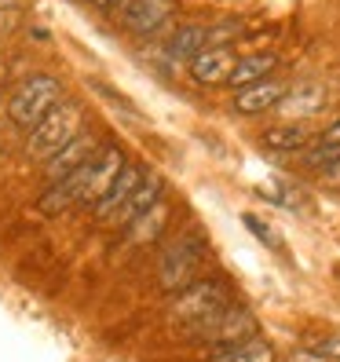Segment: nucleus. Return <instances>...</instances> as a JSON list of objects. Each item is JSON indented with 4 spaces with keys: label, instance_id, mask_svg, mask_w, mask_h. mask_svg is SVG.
<instances>
[{
    "label": "nucleus",
    "instance_id": "obj_11",
    "mask_svg": "<svg viewBox=\"0 0 340 362\" xmlns=\"http://www.w3.org/2000/svg\"><path fill=\"white\" fill-rule=\"evenodd\" d=\"M282 99H286V84L264 81V84H252V88H242L230 106H235V114L252 117V114H264V110H279Z\"/></svg>",
    "mask_w": 340,
    "mask_h": 362
},
{
    "label": "nucleus",
    "instance_id": "obj_25",
    "mask_svg": "<svg viewBox=\"0 0 340 362\" xmlns=\"http://www.w3.org/2000/svg\"><path fill=\"white\" fill-rule=\"evenodd\" d=\"M88 4H92V8H117V11H121L129 0H88Z\"/></svg>",
    "mask_w": 340,
    "mask_h": 362
},
{
    "label": "nucleus",
    "instance_id": "obj_5",
    "mask_svg": "<svg viewBox=\"0 0 340 362\" xmlns=\"http://www.w3.org/2000/svg\"><path fill=\"white\" fill-rule=\"evenodd\" d=\"M187 333L205 340V344H212V348H216V355H227V351L249 344V340H257V318H252L245 308L230 304L227 311L212 315L209 322H201V326H190ZM216 355H212V358H216Z\"/></svg>",
    "mask_w": 340,
    "mask_h": 362
},
{
    "label": "nucleus",
    "instance_id": "obj_12",
    "mask_svg": "<svg viewBox=\"0 0 340 362\" xmlns=\"http://www.w3.org/2000/svg\"><path fill=\"white\" fill-rule=\"evenodd\" d=\"M161 190H165V187H161V176H158V173H146L143 183H139V190L129 198V205H124L117 216L110 220V227H132L146 209H154V205L161 202Z\"/></svg>",
    "mask_w": 340,
    "mask_h": 362
},
{
    "label": "nucleus",
    "instance_id": "obj_1",
    "mask_svg": "<svg viewBox=\"0 0 340 362\" xmlns=\"http://www.w3.org/2000/svg\"><path fill=\"white\" fill-rule=\"evenodd\" d=\"M62 99H66V88H62L59 77L33 74V77H26L11 92V99H8V121L15 124V129H23V132H33Z\"/></svg>",
    "mask_w": 340,
    "mask_h": 362
},
{
    "label": "nucleus",
    "instance_id": "obj_6",
    "mask_svg": "<svg viewBox=\"0 0 340 362\" xmlns=\"http://www.w3.org/2000/svg\"><path fill=\"white\" fill-rule=\"evenodd\" d=\"M99 154H102V143H99L92 132H81L70 146H62L52 161H45V180H48V187L70 180L74 173H81L84 165H92Z\"/></svg>",
    "mask_w": 340,
    "mask_h": 362
},
{
    "label": "nucleus",
    "instance_id": "obj_17",
    "mask_svg": "<svg viewBox=\"0 0 340 362\" xmlns=\"http://www.w3.org/2000/svg\"><path fill=\"white\" fill-rule=\"evenodd\" d=\"M264 143L271 146V151H279V154H293V151H304L307 146V132L300 129V124H274V129L264 132Z\"/></svg>",
    "mask_w": 340,
    "mask_h": 362
},
{
    "label": "nucleus",
    "instance_id": "obj_24",
    "mask_svg": "<svg viewBox=\"0 0 340 362\" xmlns=\"http://www.w3.org/2000/svg\"><path fill=\"white\" fill-rule=\"evenodd\" d=\"M318 143H326V146H340V117L329 124V129H326L322 136H318Z\"/></svg>",
    "mask_w": 340,
    "mask_h": 362
},
{
    "label": "nucleus",
    "instance_id": "obj_7",
    "mask_svg": "<svg viewBox=\"0 0 340 362\" xmlns=\"http://www.w3.org/2000/svg\"><path fill=\"white\" fill-rule=\"evenodd\" d=\"M168 15H172V0H129L121 8V26L136 37H151L168 23Z\"/></svg>",
    "mask_w": 340,
    "mask_h": 362
},
{
    "label": "nucleus",
    "instance_id": "obj_19",
    "mask_svg": "<svg viewBox=\"0 0 340 362\" xmlns=\"http://www.w3.org/2000/svg\"><path fill=\"white\" fill-rule=\"evenodd\" d=\"M307 168H336L340 165V146H326V143H315L307 151Z\"/></svg>",
    "mask_w": 340,
    "mask_h": 362
},
{
    "label": "nucleus",
    "instance_id": "obj_20",
    "mask_svg": "<svg viewBox=\"0 0 340 362\" xmlns=\"http://www.w3.org/2000/svg\"><path fill=\"white\" fill-rule=\"evenodd\" d=\"M18 23H23V4L18 0H8V4H0V45L18 30Z\"/></svg>",
    "mask_w": 340,
    "mask_h": 362
},
{
    "label": "nucleus",
    "instance_id": "obj_23",
    "mask_svg": "<svg viewBox=\"0 0 340 362\" xmlns=\"http://www.w3.org/2000/svg\"><path fill=\"white\" fill-rule=\"evenodd\" d=\"M242 223H245V227H249L252 234H257V238H260L264 245H271V249H279V252H282V238H279V234H274V230H267V227H264V223H260L257 216H249V212H245V216H242Z\"/></svg>",
    "mask_w": 340,
    "mask_h": 362
},
{
    "label": "nucleus",
    "instance_id": "obj_18",
    "mask_svg": "<svg viewBox=\"0 0 340 362\" xmlns=\"http://www.w3.org/2000/svg\"><path fill=\"white\" fill-rule=\"evenodd\" d=\"M212 362H279L274 358V348L264 344V340H249V344L227 351V355H216Z\"/></svg>",
    "mask_w": 340,
    "mask_h": 362
},
{
    "label": "nucleus",
    "instance_id": "obj_3",
    "mask_svg": "<svg viewBox=\"0 0 340 362\" xmlns=\"http://www.w3.org/2000/svg\"><path fill=\"white\" fill-rule=\"evenodd\" d=\"M205 242L198 234H180V238L161 252V264H158V282L165 293H183L187 286L198 282V274L205 267Z\"/></svg>",
    "mask_w": 340,
    "mask_h": 362
},
{
    "label": "nucleus",
    "instance_id": "obj_13",
    "mask_svg": "<svg viewBox=\"0 0 340 362\" xmlns=\"http://www.w3.org/2000/svg\"><path fill=\"white\" fill-rule=\"evenodd\" d=\"M274 66H279V55H271V52L242 55L227 84H230V88H238V92H242V88H252V84H264V81L274 74Z\"/></svg>",
    "mask_w": 340,
    "mask_h": 362
},
{
    "label": "nucleus",
    "instance_id": "obj_10",
    "mask_svg": "<svg viewBox=\"0 0 340 362\" xmlns=\"http://www.w3.org/2000/svg\"><path fill=\"white\" fill-rule=\"evenodd\" d=\"M235 66H238V59H235L230 48H209L190 62V77H194L198 84H227L230 74H235Z\"/></svg>",
    "mask_w": 340,
    "mask_h": 362
},
{
    "label": "nucleus",
    "instance_id": "obj_22",
    "mask_svg": "<svg viewBox=\"0 0 340 362\" xmlns=\"http://www.w3.org/2000/svg\"><path fill=\"white\" fill-rule=\"evenodd\" d=\"M340 358V337H326V340H315V348L307 355V362H333Z\"/></svg>",
    "mask_w": 340,
    "mask_h": 362
},
{
    "label": "nucleus",
    "instance_id": "obj_21",
    "mask_svg": "<svg viewBox=\"0 0 340 362\" xmlns=\"http://www.w3.org/2000/svg\"><path fill=\"white\" fill-rule=\"evenodd\" d=\"M235 37H242V23H220V26H209V48H227Z\"/></svg>",
    "mask_w": 340,
    "mask_h": 362
},
{
    "label": "nucleus",
    "instance_id": "obj_9",
    "mask_svg": "<svg viewBox=\"0 0 340 362\" xmlns=\"http://www.w3.org/2000/svg\"><path fill=\"white\" fill-rule=\"evenodd\" d=\"M143 176H146V173H143L139 165H124V173H121V176H117V183L110 187V194H106V198L92 209V212H95V220H99V223H110V220L117 216V212H121L124 205H129V198L139 190Z\"/></svg>",
    "mask_w": 340,
    "mask_h": 362
},
{
    "label": "nucleus",
    "instance_id": "obj_26",
    "mask_svg": "<svg viewBox=\"0 0 340 362\" xmlns=\"http://www.w3.org/2000/svg\"><path fill=\"white\" fill-rule=\"evenodd\" d=\"M0 4H8V0H0Z\"/></svg>",
    "mask_w": 340,
    "mask_h": 362
},
{
    "label": "nucleus",
    "instance_id": "obj_8",
    "mask_svg": "<svg viewBox=\"0 0 340 362\" xmlns=\"http://www.w3.org/2000/svg\"><path fill=\"white\" fill-rule=\"evenodd\" d=\"M124 154L117 146H102V154L92 161V176H88V194H84V205H99L106 194H110V187L117 183V176L124 173Z\"/></svg>",
    "mask_w": 340,
    "mask_h": 362
},
{
    "label": "nucleus",
    "instance_id": "obj_2",
    "mask_svg": "<svg viewBox=\"0 0 340 362\" xmlns=\"http://www.w3.org/2000/svg\"><path fill=\"white\" fill-rule=\"evenodd\" d=\"M81 132H84V106L77 99H62L55 110L30 132L26 154L33 161H52L62 146H70Z\"/></svg>",
    "mask_w": 340,
    "mask_h": 362
},
{
    "label": "nucleus",
    "instance_id": "obj_16",
    "mask_svg": "<svg viewBox=\"0 0 340 362\" xmlns=\"http://www.w3.org/2000/svg\"><path fill=\"white\" fill-rule=\"evenodd\" d=\"M322 103H326V92L315 88V84H304V88H296V92H286L279 110L289 114V117H311V114L322 110Z\"/></svg>",
    "mask_w": 340,
    "mask_h": 362
},
{
    "label": "nucleus",
    "instance_id": "obj_14",
    "mask_svg": "<svg viewBox=\"0 0 340 362\" xmlns=\"http://www.w3.org/2000/svg\"><path fill=\"white\" fill-rule=\"evenodd\" d=\"M201 52H209V26H180L168 40V55L183 59V62H194Z\"/></svg>",
    "mask_w": 340,
    "mask_h": 362
},
{
    "label": "nucleus",
    "instance_id": "obj_15",
    "mask_svg": "<svg viewBox=\"0 0 340 362\" xmlns=\"http://www.w3.org/2000/svg\"><path fill=\"white\" fill-rule=\"evenodd\" d=\"M165 227H168V202L161 198L154 209H146L143 216H139L132 227H124V230H129V238H132L136 245H146V242H154Z\"/></svg>",
    "mask_w": 340,
    "mask_h": 362
},
{
    "label": "nucleus",
    "instance_id": "obj_4",
    "mask_svg": "<svg viewBox=\"0 0 340 362\" xmlns=\"http://www.w3.org/2000/svg\"><path fill=\"white\" fill-rule=\"evenodd\" d=\"M230 304V289L220 282V279H198L194 286H187L183 293L172 296V304H168V315H172V322H183L187 329L190 326H201L209 322L212 315L227 311Z\"/></svg>",
    "mask_w": 340,
    "mask_h": 362
}]
</instances>
